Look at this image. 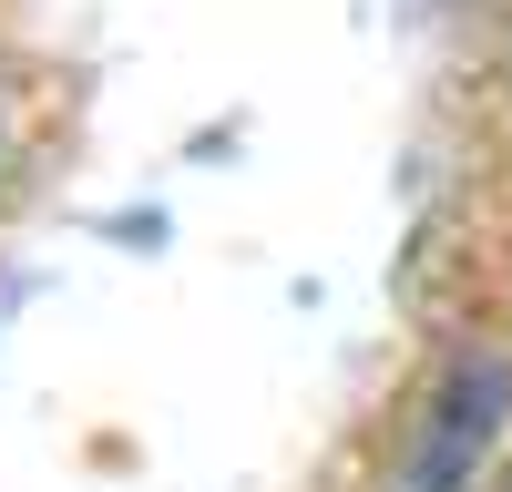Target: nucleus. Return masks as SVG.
<instances>
[{"label":"nucleus","mask_w":512,"mask_h":492,"mask_svg":"<svg viewBox=\"0 0 512 492\" xmlns=\"http://www.w3.org/2000/svg\"><path fill=\"white\" fill-rule=\"evenodd\" d=\"M0 164H11V144H0Z\"/></svg>","instance_id":"f03ea898"},{"label":"nucleus","mask_w":512,"mask_h":492,"mask_svg":"<svg viewBox=\"0 0 512 492\" xmlns=\"http://www.w3.org/2000/svg\"><path fill=\"white\" fill-rule=\"evenodd\" d=\"M512 421V369L492 349H461L431 390H420V421L400 441V482L390 492H461L482 462H492V441Z\"/></svg>","instance_id":"f257e3e1"}]
</instances>
